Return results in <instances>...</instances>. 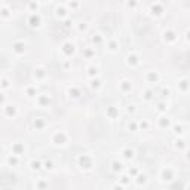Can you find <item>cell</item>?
<instances>
[{"instance_id": "obj_3", "label": "cell", "mask_w": 190, "mask_h": 190, "mask_svg": "<svg viewBox=\"0 0 190 190\" xmlns=\"http://www.w3.org/2000/svg\"><path fill=\"white\" fill-rule=\"evenodd\" d=\"M66 6H68V8H73V9H77V8H80V3H74V2H71V3H64Z\"/></svg>"}, {"instance_id": "obj_1", "label": "cell", "mask_w": 190, "mask_h": 190, "mask_svg": "<svg viewBox=\"0 0 190 190\" xmlns=\"http://www.w3.org/2000/svg\"><path fill=\"white\" fill-rule=\"evenodd\" d=\"M27 21H28V24L31 25V27H39V25L42 24V15L39 14V12H36V14H30Z\"/></svg>"}, {"instance_id": "obj_2", "label": "cell", "mask_w": 190, "mask_h": 190, "mask_svg": "<svg viewBox=\"0 0 190 190\" xmlns=\"http://www.w3.org/2000/svg\"><path fill=\"white\" fill-rule=\"evenodd\" d=\"M25 6H27V9H33V12H31V14H36V12H39V3H34V2H30V3H27V5H25Z\"/></svg>"}]
</instances>
